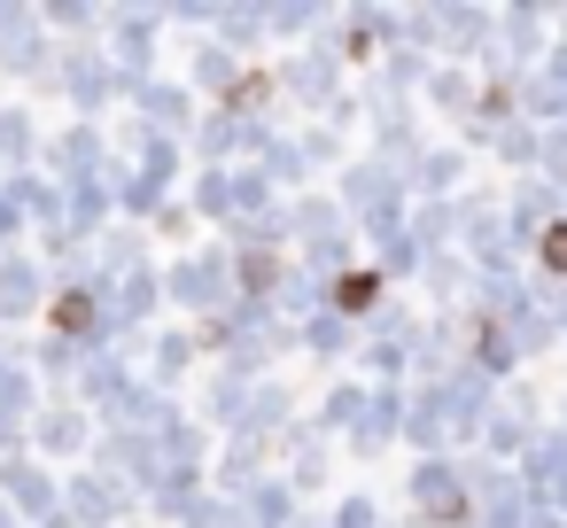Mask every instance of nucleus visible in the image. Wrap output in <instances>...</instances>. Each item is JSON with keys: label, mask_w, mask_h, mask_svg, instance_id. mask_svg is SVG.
<instances>
[{"label": "nucleus", "mask_w": 567, "mask_h": 528, "mask_svg": "<svg viewBox=\"0 0 567 528\" xmlns=\"http://www.w3.org/2000/svg\"><path fill=\"white\" fill-rule=\"evenodd\" d=\"M544 265H551V272H567V226H551V234H544Z\"/></svg>", "instance_id": "nucleus-2"}, {"label": "nucleus", "mask_w": 567, "mask_h": 528, "mask_svg": "<svg viewBox=\"0 0 567 528\" xmlns=\"http://www.w3.org/2000/svg\"><path fill=\"white\" fill-rule=\"evenodd\" d=\"M373 296H381V280H373V272H365V280H342V311H365Z\"/></svg>", "instance_id": "nucleus-1"}]
</instances>
